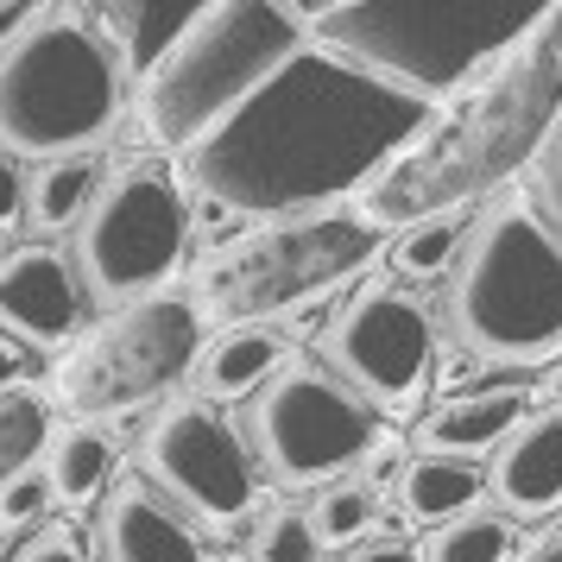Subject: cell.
<instances>
[{
	"instance_id": "6da1fadb",
	"label": "cell",
	"mask_w": 562,
	"mask_h": 562,
	"mask_svg": "<svg viewBox=\"0 0 562 562\" xmlns=\"http://www.w3.org/2000/svg\"><path fill=\"white\" fill-rule=\"evenodd\" d=\"M430 127V108L360 77L323 45H297L222 127L183 153L190 183L240 215H316L385 178Z\"/></svg>"
},
{
	"instance_id": "7a4b0ae2",
	"label": "cell",
	"mask_w": 562,
	"mask_h": 562,
	"mask_svg": "<svg viewBox=\"0 0 562 562\" xmlns=\"http://www.w3.org/2000/svg\"><path fill=\"white\" fill-rule=\"evenodd\" d=\"M562 121V7L537 20L486 77V89L436 133L430 153H405L380 178V222H424L474 203L486 183L518 171L531 146L543 153L550 127Z\"/></svg>"
},
{
	"instance_id": "3957f363",
	"label": "cell",
	"mask_w": 562,
	"mask_h": 562,
	"mask_svg": "<svg viewBox=\"0 0 562 562\" xmlns=\"http://www.w3.org/2000/svg\"><path fill=\"white\" fill-rule=\"evenodd\" d=\"M297 13L310 45L424 108L468 89L543 20V7L512 0H335Z\"/></svg>"
},
{
	"instance_id": "277c9868",
	"label": "cell",
	"mask_w": 562,
	"mask_h": 562,
	"mask_svg": "<svg viewBox=\"0 0 562 562\" xmlns=\"http://www.w3.org/2000/svg\"><path fill=\"white\" fill-rule=\"evenodd\" d=\"M127 77L77 7H45L0 52V146L13 158H70L89 153L121 121Z\"/></svg>"
},
{
	"instance_id": "5b68a950",
	"label": "cell",
	"mask_w": 562,
	"mask_h": 562,
	"mask_svg": "<svg viewBox=\"0 0 562 562\" xmlns=\"http://www.w3.org/2000/svg\"><path fill=\"white\" fill-rule=\"evenodd\" d=\"M304 45L297 7H196V20L171 52L139 77V127L165 153H190L228 121L284 57Z\"/></svg>"
},
{
	"instance_id": "8992f818",
	"label": "cell",
	"mask_w": 562,
	"mask_h": 562,
	"mask_svg": "<svg viewBox=\"0 0 562 562\" xmlns=\"http://www.w3.org/2000/svg\"><path fill=\"white\" fill-rule=\"evenodd\" d=\"M461 348L481 360H537L562 355V234L525 203L493 209L481 228H468L449 284Z\"/></svg>"
},
{
	"instance_id": "52a82bcc",
	"label": "cell",
	"mask_w": 562,
	"mask_h": 562,
	"mask_svg": "<svg viewBox=\"0 0 562 562\" xmlns=\"http://www.w3.org/2000/svg\"><path fill=\"white\" fill-rule=\"evenodd\" d=\"M203 316L190 297H139V304L108 310L95 329H82L52 367V398L70 411V424L121 417L133 405H153L178 392L196 360H203Z\"/></svg>"
},
{
	"instance_id": "ba28073f",
	"label": "cell",
	"mask_w": 562,
	"mask_h": 562,
	"mask_svg": "<svg viewBox=\"0 0 562 562\" xmlns=\"http://www.w3.org/2000/svg\"><path fill=\"white\" fill-rule=\"evenodd\" d=\"M380 254V228L355 222V215H291L272 228L234 240L196 272V316H222L234 323H266L284 304H310L316 291L355 279L367 259Z\"/></svg>"
},
{
	"instance_id": "9c48e42d",
	"label": "cell",
	"mask_w": 562,
	"mask_h": 562,
	"mask_svg": "<svg viewBox=\"0 0 562 562\" xmlns=\"http://www.w3.org/2000/svg\"><path fill=\"white\" fill-rule=\"evenodd\" d=\"M190 254V203L165 171H121L77 222V279L102 304L158 297Z\"/></svg>"
},
{
	"instance_id": "30bf717a",
	"label": "cell",
	"mask_w": 562,
	"mask_h": 562,
	"mask_svg": "<svg viewBox=\"0 0 562 562\" xmlns=\"http://www.w3.org/2000/svg\"><path fill=\"white\" fill-rule=\"evenodd\" d=\"M247 436H254V461H266L279 481L329 486L373 449V405L329 367L297 360L259 385Z\"/></svg>"
},
{
	"instance_id": "8fae6325",
	"label": "cell",
	"mask_w": 562,
	"mask_h": 562,
	"mask_svg": "<svg viewBox=\"0 0 562 562\" xmlns=\"http://www.w3.org/2000/svg\"><path fill=\"white\" fill-rule=\"evenodd\" d=\"M153 486L203 525H240L259 506V461L209 398H165L139 436Z\"/></svg>"
},
{
	"instance_id": "7c38bea8",
	"label": "cell",
	"mask_w": 562,
	"mask_h": 562,
	"mask_svg": "<svg viewBox=\"0 0 562 562\" xmlns=\"http://www.w3.org/2000/svg\"><path fill=\"white\" fill-rule=\"evenodd\" d=\"M329 360L341 367L335 380L355 385L373 405H411L436 367V329L424 297H411L398 284H373L355 304L341 310V323L329 329Z\"/></svg>"
},
{
	"instance_id": "4fadbf2b",
	"label": "cell",
	"mask_w": 562,
	"mask_h": 562,
	"mask_svg": "<svg viewBox=\"0 0 562 562\" xmlns=\"http://www.w3.org/2000/svg\"><path fill=\"white\" fill-rule=\"evenodd\" d=\"M89 316V291L77 279V259L64 247H20L0 259V329L32 348L77 341Z\"/></svg>"
},
{
	"instance_id": "5bb4252c",
	"label": "cell",
	"mask_w": 562,
	"mask_h": 562,
	"mask_svg": "<svg viewBox=\"0 0 562 562\" xmlns=\"http://www.w3.org/2000/svg\"><path fill=\"white\" fill-rule=\"evenodd\" d=\"M102 557L108 562H209V537L196 531V518L171 506L153 481L127 474V481L108 486Z\"/></svg>"
},
{
	"instance_id": "9a60e30c",
	"label": "cell",
	"mask_w": 562,
	"mask_h": 562,
	"mask_svg": "<svg viewBox=\"0 0 562 562\" xmlns=\"http://www.w3.org/2000/svg\"><path fill=\"white\" fill-rule=\"evenodd\" d=\"M486 486L506 506V518H543V512L562 506V405L531 411L499 442Z\"/></svg>"
},
{
	"instance_id": "2e32d148",
	"label": "cell",
	"mask_w": 562,
	"mask_h": 562,
	"mask_svg": "<svg viewBox=\"0 0 562 562\" xmlns=\"http://www.w3.org/2000/svg\"><path fill=\"white\" fill-rule=\"evenodd\" d=\"M531 417V392L525 385H468L456 398L417 424V456H449V461H481L499 449L518 424Z\"/></svg>"
},
{
	"instance_id": "e0dca14e",
	"label": "cell",
	"mask_w": 562,
	"mask_h": 562,
	"mask_svg": "<svg viewBox=\"0 0 562 562\" xmlns=\"http://www.w3.org/2000/svg\"><path fill=\"white\" fill-rule=\"evenodd\" d=\"M284 355H291V341L284 329L272 323H234L222 329L215 341H203V360H196V380H203V398H247L259 385L284 373Z\"/></svg>"
},
{
	"instance_id": "ac0fdd59",
	"label": "cell",
	"mask_w": 562,
	"mask_h": 562,
	"mask_svg": "<svg viewBox=\"0 0 562 562\" xmlns=\"http://www.w3.org/2000/svg\"><path fill=\"white\" fill-rule=\"evenodd\" d=\"M89 20H95V32L108 38V52H114V64H121V77L139 82L158 57L190 32L196 7H153V0H127V7H95Z\"/></svg>"
},
{
	"instance_id": "d6986e66",
	"label": "cell",
	"mask_w": 562,
	"mask_h": 562,
	"mask_svg": "<svg viewBox=\"0 0 562 562\" xmlns=\"http://www.w3.org/2000/svg\"><path fill=\"white\" fill-rule=\"evenodd\" d=\"M398 506L411 525H456L461 512L481 506V468L474 461H449V456H411L398 474Z\"/></svg>"
},
{
	"instance_id": "ffe728a7",
	"label": "cell",
	"mask_w": 562,
	"mask_h": 562,
	"mask_svg": "<svg viewBox=\"0 0 562 562\" xmlns=\"http://www.w3.org/2000/svg\"><path fill=\"white\" fill-rule=\"evenodd\" d=\"M52 461H45V481H52V499L64 506H89V499H102L108 481H114V442L108 430L95 424H70L64 436L45 442Z\"/></svg>"
},
{
	"instance_id": "44dd1931",
	"label": "cell",
	"mask_w": 562,
	"mask_h": 562,
	"mask_svg": "<svg viewBox=\"0 0 562 562\" xmlns=\"http://www.w3.org/2000/svg\"><path fill=\"white\" fill-rule=\"evenodd\" d=\"M95 190H102V171H95V158L89 153H70V158H45L26 183V215L38 228H77L89 203H95Z\"/></svg>"
},
{
	"instance_id": "7402d4cb",
	"label": "cell",
	"mask_w": 562,
	"mask_h": 562,
	"mask_svg": "<svg viewBox=\"0 0 562 562\" xmlns=\"http://www.w3.org/2000/svg\"><path fill=\"white\" fill-rule=\"evenodd\" d=\"M518 550V525H512L506 512H461L456 525H442L430 537V550L424 562H512Z\"/></svg>"
},
{
	"instance_id": "603a6c76",
	"label": "cell",
	"mask_w": 562,
	"mask_h": 562,
	"mask_svg": "<svg viewBox=\"0 0 562 562\" xmlns=\"http://www.w3.org/2000/svg\"><path fill=\"white\" fill-rule=\"evenodd\" d=\"M461 247H468V215H461V209L424 215V222H405L398 247H392V266H398L405 279H442L461 259Z\"/></svg>"
},
{
	"instance_id": "cb8c5ba5",
	"label": "cell",
	"mask_w": 562,
	"mask_h": 562,
	"mask_svg": "<svg viewBox=\"0 0 562 562\" xmlns=\"http://www.w3.org/2000/svg\"><path fill=\"white\" fill-rule=\"evenodd\" d=\"M373 525H380V499L367 481H329L310 506V531L323 550H348L360 537H373Z\"/></svg>"
},
{
	"instance_id": "d4e9b609",
	"label": "cell",
	"mask_w": 562,
	"mask_h": 562,
	"mask_svg": "<svg viewBox=\"0 0 562 562\" xmlns=\"http://www.w3.org/2000/svg\"><path fill=\"white\" fill-rule=\"evenodd\" d=\"M45 442H52V405L32 398V392H7L0 398V486L13 474H26Z\"/></svg>"
},
{
	"instance_id": "484cf974",
	"label": "cell",
	"mask_w": 562,
	"mask_h": 562,
	"mask_svg": "<svg viewBox=\"0 0 562 562\" xmlns=\"http://www.w3.org/2000/svg\"><path fill=\"white\" fill-rule=\"evenodd\" d=\"M247 550H254V562H323V543L310 531V512H297V506L259 512Z\"/></svg>"
},
{
	"instance_id": "4316f807",
	"label": "cell",
	"mask_w": 562,
	"mask_h": 562,
	"mask_svg": "<svg viewBox=\"0 0 562 562\" xmlns=\"http://www.w3.org/2000/svg\"><path fill=\"white\" fill-rule=\"evenodd\" d=\"M57 499H52V481H45V468H26V474H13V481L0 486V531H20L32 518H45Z\"/></svg>"
},
{
	"instance_id": "83f0119b",
	"label": "cell",
	"mask_w": 562,
	"mask_h": 562,
	"mask_svg": "<svg viewBox=\"0 0 562 562\" xmlns=\"http://www.w3.org/2000/svg\"><path fill=\"white\" fill-rule=\"evenodd\" d=\"M537 196H543V222L562 234V121L550 127L543 153H537Z\"/></svg>"
},
{
	"instance_id": "f1b7e54d",
	"label": "cell",
	"mask_w": 562,
	"mask_h": 562,
	"mask_svg": "<svg viewBox=\"0 0 562 562\" xmlns=\"http://www.w3.org/2000/svg\"><path fill=\"white\" fill-rule=\"evenodd\" d=\"M335 562H424V550L398 531H373V537H360V543H348Z\"/></svg>"
},
{
	"instance_id": "f546056e",
	"label": "cell",
	"mask_w": 562,
	"mask_h": 562,
	"mask_svg": "<svg viewBox=\"0 0 562 562\" xmlns=\"http://www.w3.org/2000/svg\"><path fill=\"white\" fill-rule=\"evenodd\" d=\"M13 562H89V550H82V537L70 531V525H52V531L32 537Z\"/></svg>"
},
{
	"instance_id": "4dcf8cb0",
	"label": "cell",
	"mask_w": 562,
	"mask_h": 562,
	"mask_svg": "<svg viewBox=\"0 0 562 562\" xmlns=\"http://www.w3.org/2000/svg\"><path fill=\"white\" fill-rule=\"evenodd\" d=\"M32 380H38V355L0 329V398H7V392H26Z\"/></svg>"
},
{
	"instance_id": "1f68e13d",
	"label": "cell",
	"mask_w": 562,
	"mask_h": 562,
	"mask_svg": "<svg viewBox=\"0 0 562 562\" xmlns=\"http://www.w3.org/2000/svg\"><path fill=\"white\" fill-rule=\"evenodd\" d=\"M26 215V165L0 146V228H13Z\"/></svg>"
},
{
	"instance_id": "d6a6232c",
	"label": "cell",
	"mask_w": 562,
	"mask_h": 562,
	"mask_svg": "<svg viewBox=\"0 0 562 562\" xmlns=\"http://www.w3.org/2000/svg\"><path fill=\"white\" fill-rule=\"evenodd\" d=\"M512 562H562V525L531 531V543H518V550H512Z\"/></svg>"
},
{
	"instance_id": "836d02e7",
	"label": "cell",
	"mask_w": 562,
	"mask_h": 562,
	"mask_svg": "<svg viewBox=\"0 0 562 562\" xmlns=\"http://www.w3.org/2000/svg\"><path fill=\"white\" fill-rule=\"evenodd\" d=\"M26 26H32L26 7H0V52H7V45H13V38H20Z\"/></svg>"
},
{
	"instance_id": "e575fe53",
	"label": "cell",
	"mask_w": 562,
	"mask_h": 562,
	"mask_svg": "<svg viewBox=\"0 0 562 562\" xmlns=\"http://www.w3.org/2000/svg\"><path fill=\"white\" fill-rule=\"evenodd\" d=\"M550 398H562V373H557V380H550Z\"/></svg>"
}]
</instances>
